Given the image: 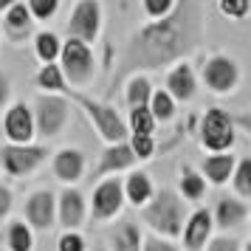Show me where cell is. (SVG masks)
<instances>
[{
  "label": "cell",
  "instance_id": "6da1fadb",
  "mask_svg": "<svg viewBox=\"0 0 251 251\" xmlns=\"http://www.w3.org/2000/svg\"><path fill=\"white\" fill-rule=\"evenodd\" d=\"M201 40H203L201 0H175L167 17L141 25L127 40L113 85L127 82L130 76L144 74V71H161L167 65H178L183 57H189L201 46Z\"/></svg>",
  "mask_w": 251,
  "mask_h": 251
},
{
  "label": "cell",
  "instance_id": "7a4b0ae2",
  "mask_svg": "<svg viewBox=\"0 0 251 251\" xmlns=\"http://www.w3.org/2000/svg\"><path fill=\"white\" fill-rule=\"evenodd\" d=\"M189 217V209H186V201L181 195L164 186V189H155L152 198L141 206V220L147 223L150 234L164 240H175L181 237V228Z\"/></svg>",
  "mask_w": 251,
  "mask_h": 251
},
{
  "label": "cell",
  "instance_id": "3957f363",
  "mask_svg": "<svg viewBox=\"0 0 251 251\" xmlns=\"http://www.w3.org/2000/svg\"><path fill=\"white\" fill-rule=\"evenodd\" d=\"M71 96H74L76 104L85 110V116L91 119V125L96 127L99 138H102L107 147H110V144H122V141H127V125H125V119L119 116L116 107L99 102V99H91V96H85V93H76V91L71 93Z\"/></svg>",
  "mask_w": 251,
  "mask_h": 251
},
{
  "label": "cell",
  "instance_id": "277c9868",
  "mask_svg": "<svg viewBox=\"0 0 251 251\" xmlns=\"http://www.w3.org/2000/svg\"><path fill=\"white\" fill-rule=\"evenodd\" d=\"M71 104L65 96H59V93H40L34 102V110H31V116H34V133H40V136L46 138H54L62 133V127L68 125V110Z\"/></svg>",
  "mask_w": 251,
  "mask_h": 251
},
{
  "label": "cell",
  "instance_id": "5b68a950",
  "mask_svg": "<svg viewBox=\"0 0 251 251\" xmlns=\"http://www.w3.org/2000/svg\"><path fill=\"white\" fill-rule=\"evenodd\" d=\"M59 71L62 79L71 82L74 88H79L85 82L93 79V51L79 40H65L59 48Z\"/></svg>",
  "mask_w": 251,
  "mask_h": 251
},
{
  "label": "cell",
  "instance_id": "8992f818",
  "mask_svg": "<svg viewBox=\"0 0 251 251\" xmlns=\"http://www.w3.org/2000/svg\"><path fill=\"white\" fill-rule=\"evenodd\" d=\"M201 144L212 152H228L234 147V119L223 107H209L201 119Z\"/></svg>",
  "mask_w": 251,
  "mask_h": 251
},
{
  "label": "cell",
  "instance_id": "52a82bcc",
  "mask_svg": "<svg viewBox=\"0 0 251 251\" xmlns=\"http://www.w3.org/2000/svg\"><path fill=\"white\" fill-rule=\"evenodd\" d=\"M48 158V147L43 144H3L0 147V167L12 178H23Z\"/></svg>",
  "mask_w": 251,
  "mask_h": 251
},
{
  "label": "cell",
  "instance_id": "ba28073f",
  "mask_svg": "<svg viewBox=\"0 0 251 251\" xmlns=\"http://www.w3.org/2000/svg\"><path fill=\"white\" fill-rule=\"evenodd\" d=\"M65 28H68V40H79L85 46L96 43V37L102 31V3L99 0H79L74 6Z\"/></svg>",
  "mask_w": 251,
  "mask_h": 251
},
{
  "label": "cell",
  "instance_id": "9c48e42d",
  "mask_svg": "<svg viewBox=\"0 0 251 251\" xmlns=\"http://www.w3.org/2000/svg\"><path fill=\"white\" fill-rule=\"evenodd\" d=\"M201 79L212 93H231L240 82V65L226 54H212L201 68Z\"/></svg>",
  "mask_w": 251,
  "mask_h": 251
},
{
  "label": "cell",
  "instance_id": "30bf717a",
  "mask_svg": "<svg viewBox=\"0 0 251 251\" xmlns=\"http://www.w3.org/2000/svg\"><path fill=\"white\" fill-rule=\"evenodd\" d=\"M25 226L31 231H48L57 220V198L51 189H37L25 201Z\"/></svg>",
  "mask_w": 251,
  "mask_h": 251
},
{
  "label": "cell",
  "instance_id": "8fae6325",
  "mask_svg": "<svg viewBox=\"0 0 251 251\" xmlns=\"http://www.w3.org/2000/svg\"><path fill=\"white\" fill-rule=\"evenodd\" d=\"M125 206V192H122V181L119 178H104L96 183L91 201V212L96 220H110L122 212Z\"/></svg>",
  "mask_w": 251,
  "mask_h": 251
},
{
  "label": "cell",
  "instance_id": "7c38bea8",
  "mask_svg": "<svg viewBox=\"0 0 251 251\" xmlns=\"http://www.w3.org/2000/svg\"><path fill=\"white\" fill-rule=\"evenodd\" d=\"M3 130H6L9 144H31V138L37 136L31 107L25 102H14L3 116Z\"/></svg>",
  "mask_w": 251,
  "mask_h": 251
},
{
  "label": "cell",
  "instance_id": "4fadbf2b",
  "mask_svg": "<svg viewBox=\"0 0 251 251\" xmlns=\"http://www.w3.org/2000/svg\"><path fill=\"white\" fill-rule=\"evenodd\" d=\"M85 215H88V209H85V198H82L79 189H74V186H65L57 198V220L59 226L65 228V231H76V228L85 223Z\"/></svg>",
  "mask_w": 251,
  "mask_h": 251
},
{
  "label": "cell",
  "instance_id": "5bb4252c",
  "mask_svg": "<svg viewBox=\"0 0 251 251\" xmlns=\"http://www.w3.org/2000/svg\"><path fill=\"white\" fill-rule=\"evenodd\" d=\"M212 228H215V223H212V212L209 209H195L192 215L186 217V223H183L181 228V237H183V246H186V251H201L209 243V237H212Z\"/></svg>",
  "mask_w": 251,
  "mask_h": 251
},
{
  "label": "cell",
  "instance_id": "9a60e30c",
  "mask_svg": "<svg viewBox=\"0 0 251 251\" xmlns=\"http://www.w3.org/2000/svg\"><path fill=\"white\" fill-rule=\"evenodd\" d=\"M51 170L57 175V181L62 183H76L85 175V152L76 147H62L54 152V164H51Z\"/></svg>",
  "mask_w": 251,
  "mask_h": 251
},
{
  "label": "cell",
  "instance_id": "2e32d148",
  "mask_svg": "<svg viewBox=\"0 0 251 251\" xmlns=\"http://www.w3.org/2000/svg\"><path fill=\"white\" fill-rule=\"evenodd\" d=\"M164 91L170 93L172 102H189L198 91V79H195V71L186 65V62H178L175 68L167 74V88Z\"/></svg>",
  "mask_w": 251,
  "mask_h": 251
},
{
  "label": "cell",
  "instance_id": "e0dca14e",
  "mask_svg": "<svg viewBox=\"0 0 251 251\" xmlns=\"http://www.w3.org/2000/svg\"><path fill=\"white\" fill-rule=\"evenodd\" d=\"M138 158L133 155V150H130L127 141H122V144H110V147H104V152L99 155L96 178H104V175H116V172H122V170H130Z\"/></svg>",
  "mask_w": 251,
  "mask_h": 251
},
{
  "label": "cell",
  "instance_id": "ac0fdd59",
  "mask_svg": "<svg viewBox=\"0 0 251 251\" xmlns=\"http://www.w3.org/2000/svg\"><path fill=\"white\" fill-rule=\"evenodd\" d=\"M31 28H34V17L28 14L23 0L3 12V31L9 34V40L20 43V40H25V34H31Z\"/></svg>",
  "mask_w": 251,
  "mask_h": 251
},
{
  "label": "cell",
  "instance_id": "d6986e66",
  "mask_svg": "<svg viewBox=\"0 0 251 251\" xmlns=\"http://www.w3.org/2000/svg\"><path fill=\"white\" fill-rule=\"evenodd\" d=\"M122 192H125V201H130L133 206L141 209V206L152 198L155 186H152V181H150L147 172H130L125 181H122Z\"/></svg>",
  "mask_w": 251,
  "mask_h": 251
},
{
  "label": "cell",
  "instance_id": "ffe728a7",
  "mask_svg": "<svg viewBox=\"0 0 251 251\" xmlns=\"http://www.w3.org/2000/svg\"><path fill=\"white\" fill-rule=\"evenodd\" d=\"M246 217H249V206L237 201V198H223V201H217V209L215 215H212V223L223 228H234L240 223H246Z\"/></svg>",
  "mask_w": 251,
  "mask_h": 251
},
{
  "label": "cell",
  "instance_id": "44dd1931",
  "mask_svg": "<svg viewBox=\"0 0 251 251\" xmlns=\"http://www.w3.org/2000/svg\"><path fill=\"white\" fill-rule=\"evenodd\" d=\"M234 155L231 152H220V155H209V158H203V167H201V175H203V181L209 178V181L215 183V186H223V183L231 178V172H234Z\"/></svg>",
  "mask_w": 251,
  "mask_h": 251
},
{
  "label": "cell",
  "instance_id": "7402d4cb",
  "mask_svg": "<svg viewBox=\"0 0 251 251\" xmlns=\"http://www.w3.org/2000/svg\"><path fill=\"white\" fill-rule=\"evenodd\" d=\"M110 251H141V231L133 220L116 223L110 228Z\"/></svg>",
  "mask_w": 251,
  "mask_h": 251
},
{
  "label": "cell",
  "instance_id": "603a6c76",
  "mask_svg": "<svg viewBox=\"0 0 251 251\" xmlns=\"http://www.w3.org/2000/svg\"><path fill=\"white\" fill-rule=\"evenodd\" d=\"M59 48H62V40L54 31H37L34 34V54L43 65H54L57 62Z\"/></svg>",
  "mask_w": 251,
  "mask_h": 251
},
{
  "label": "cell",
  "instance_id": "cb8c5ba5",
  "mask_svg": "<svg viewBox=\"0 0 251 251\" xmlns=\"http://www.w3.org/2000/svg\"><path fill=\"white\" fill-rule=\"evenodd\" d=\"M6 246L9 251H31L34 249V231L25 226V220H12L6 228Z\"/></svg>",
  "mask_w": 251,
  "mask_h": 251
},
{
  "label": "cell",
  "instance_id": "d4e9b609",
  "mask_svg": "<svg viewBox=\"0 0 251 251\" xmlns=\"http://www.w3.org/2000/svg\"><path fill=\"white\" fill-rule=\"evenodd\" d=\"M150 96H152V85L144 74H136L127 79V91H125V99L130 107H147Z\"/></svg>",
  "mask_w": 251,
  "mask_h": 251
},
{
  "label": "cell",
  "instance_id": "484cf974",
  "mask_svg": "<svg viewBox=\"0 0 251 251\" xmlns=\"http://www.w3.org/2000/svg\"><path fill=\"white\" fill-rule=\"evenodd\" d=\"M127 136H152L155 130V119L147 107H130V116H127Z\"/></svg>",
  "mask_w": 251,
  "mask_h": 251
},
{
  "label": "cell",
  "instance_id": "4316f807",
  "mask_svg": "<svg viewBox=\"0 0 251 251\" xmlns=\"http://www.w3.org/2000/svg\"><path fill=\"white\" fill-rule=\"evenodd\" d=\"M206 192V181L201 172H195L192 167H183L181 170V198L183 201H201Z\"/></svg>",
  "mask_w": 251,
  "mask_h": 251
},
{
  "label": "cell",
  "instance_id": "83f0119b",
  "mask_svg": "<svg viewBox=\"0 0 251 251\" xmlns=\"http://www.w3.org/2000/svg\"><path fill=\"white\" fill-rule=\"evenodd\" d=\"M147 110L152 113L155 125H158V122H172V116H175V102L170 99V93L164 91V88H158V91H152V96H150Z\"/></svg>",
  "mask_w": 251,
  "mask_h": 251
},
{
  "label": "cell",
  "instance_id": "f1b7e54d",
  "mask_svg": "<svg viewBox=\"0 0 251 251\" xmlns=\"http://www.w3.org/2000/svg\"><path fill=\"white\" fill-rule=\"evenodd\" d=\"M37 88H40L43 93L68 91V88H65V79H62V71H59L57 62H54V65H43V68L37 71Z\"/></svg>",
  "mask_w": 251,
  "mask_h": 251
},
{
  "label": "cell",
  "instance_id": "f546056e",
  "mask_svg": "<svg viewBox=\"0 0 251 251\" xmlns=\"http://www.w3.org/2000/svg\"><path fill=\"white\" fill-rule=\"evenodd\" d=\"M231 183H234V192H237V201H249L251 198V158H240L234 164V172H231Z\"/></svg>",
  "mask_w": 251,
  "mask_h": 251
},
{
  "label": "cell",
  "instance_id": "4dcf8cb0",
  "mask_svg": "<svg viewBox=\"0 0 251 251\" xmlns=\"http://www.w3.org/2000/svg\"><path fill=\"white\" fill-rule=\"evenodd\" d=\"M25 9H28V14L37 20H48V17H54L59 9V0H28L25 3Z\"/></svg>",
  "mask_w": 251,
  "mask_h": 251
},
{
  "label": "cell",
  "instance_id": "1f68e13d",
  "mask_svg": "<svg viewBox=\"0 0 251 251\" xmlns=\"http://www.w3.org/2000/svg\"><path fill=\"white\" fill-rule=\"evenodd\" d=\"M127 144H130V150H133V155H136L138 161L152 158V152H155V138L152 136H130Z\"/></svg>",
  "mask_w": 251,
  "mask_h": 251
},
{
  "label": "cell",
  "instance_id": "d6a6232c",
  "mask_svg": "<svg viewBox=\"0 0 251 251\" xmlns=\"http://www.w3.org/2000/svg\"><path fill=\"white\" fill-rule=\"evenodd\" d=\"M217 6H220V12L226 14V17H234V20H243V17L249 14V6H251V0H217Z\"/></svg>",
  "mask_w": 251,
  "mask_h": 251
},
{
  "label": "cell",
  "instance_id": "836d02e7",
  "mask_svg": "<svg viewBox=\"0 0 251 251\" xmlns=\"http://www.w3.org/2000/svg\"><path fill=\"white\" fill-rule=\"evenodd\" d=\"M57 251H88V246L79 231H62L57 240Z\"/></svg>",
  "mask_w": 251,
  "mask_h": 251
},
{
  "label": "cell",
  "instance_id": "e575fe53",
  "mask_svg": "<svg viewBox=\"0 0 251 251\" xmlns=\"http://www.w3.org/2000/svg\"><path fill=\"white\" fill-rule=\"evenodd\" d=\"M141 251H181L172 240L155 237V234H141Z\"/></svg>",
  "mask_w": 251,
  "mask_h": 251
},
{
  "label": "cell",
  "instance_id": "d590c367",
  "mask_svg": "<svg viewBox=\"0 0 251 251\" xmlns=\"http://www.w3.org/2000/svg\"><path fill=\"white\" fill-rule=\"evenodd\" d=\"M172 6H175V0H144V12H147V17H152V20L167 17V14L172 12Z\"/></svg>",
  "mask_w": 251,
  "mask_h": 251
},
{
  "label": "cell",
  "instance_id": "8d00e7d4",
  "mask_svg": "<svg viewBox=\"0 0 251 251\" xmlns=\"http://www.w3.org/2000/svg\"><path fill=\"white\" fill-rule=\"evenodd\" d=\"M206 251H243V243H240V240H234V237L220 234V237H209Z\"/></svg>",
  "mask_w": 251,
  "mask_h": 251
},
{
  "label": "cell",
  "instance_id": "74e56055",
  "mask_svg": "<svg viewBox=\"0 0 251 251\" xmlns=\"http://www.w3.org/2000/svg\"><path fill=\"white\" fill-rule=\"evenodd\" d=\"M9 212H12V189L0 183V220L9 217Z\"/></svg>",
  "mask_w": 251,
  "mask_h": 251
},
{
  "label": "cell",
  "instance_id": "f35d334b",
  "mask_svg": "<svg viewBox=\"0 0 251 251\" xmlns=\"http://www.w3.org/2000/svg\"><path fill=\"white\" fill-rule=\"evenodd\" d=\"M12 99V82H9V76L6 74H0V107Z\"/></svg>",
  "mask_w": 251,
  "mask_h": 251
},
{
  "label": "cell",
  "instance_id": "ab89813d",
  "mask_svg": "<svg viewBox=\"0 0 251 251\" xmlns=\"http://www.w3.org/2000/svg\"><path fill=\"white\" fill-rule=\"evenodd\" d=\"M14 3H20V0H0V12H6V9H12Z\"/></svg>",
  "mask_w": 251,
  "mask_h": 251
},
{
  "label": "cell",
  "instance_id": "60d3db41",
  "mask_svg": "<svg viewBox=\"0 0 251 251\" xmlns=\"http://www.w3.org/2000/svg\"><path fill=\"white\" fill-rule=\"evenodd\" d=\"M91 251H107V249H104V246H93Z\"/></svg>",
  "mask_w": 251,
  "mask_h": 251
}]
</instances>
